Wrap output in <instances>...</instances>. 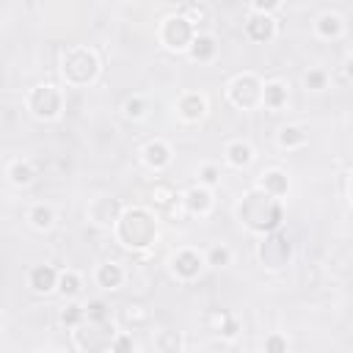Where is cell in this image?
<instances>
[{"label": "cell", "mask_w": 353, "mask_h": 353, "mask_svg": "<svg viewBox=\"0 0 353 353\" xmlns=\"http://www.w3.org/2000/svg\"><path fill=\"white\" fill-rule=\"evenodd\" d=\"M237 215L240 221L251 229V232H273V229H281V221H284V210H281V199L265 193L262 188H254L248 190L240 204H237Z\"/></svg>", "instance_id": "1"}, {"label": "cell", "mask_w": 353, "mask_h": 353, "mask_svg": "<svg viewBox=\"0 0 353 353\" xmlns=\"http://www.w3.org/2000/svg\"><path fill=\"white\" fill-rule=\"evenodd\" d=\"M116 237L130 251H143L157 240V221L146 207H127L116 218Z\"/></svg>", "instance_id": "2"}, {"label": "cell", "mask_w": 353, "mask_h": 353, "mask_svg": "<svg viewBox=\"0 0 353 353\" xmlns=\"http://www.w3.org/2000/svg\"><path fill=\"white\" fill-rule=\"evenodd\" d=\"M61 74L69 85H88L99 74V61L88 47H69L61 58Z\"/></svg>", "instance_id": "3"}, {"label": "cell", "mask_w": 353, "mask_h": 353, "mask_svg": "<svg viewBox=\"0 0 353 353\" xmlns=\"http://www.w3.org/2000/svg\"><path fill=\"white\" fill-rule=\"evenodd\" d=\"M256 256H259V262H262L265 268L279 270V268H284V265L292 259V243H290V237H287L284 232H279V229L265 232V237H262V243H259V248H256Z\"/></svg>", "instance_id": "4"}, {"label": "cell", "mask_w": 353, "mask_h": 353, "mask_svg": "<svg viewBox=\"0 0 353 353\" xmlns=\"http://www.w3.org/2000/svg\"><path fill=\"white\" fill-rule=\"evenodd\" d=\"M226 94L234 108H243V110L259 108L262 105V80L251 72H243V74L232 77V83L226 85Z\"/></svg>", "instance_id": "5"}, {"label": "cell", "mask_w": 353, "mask_h": 353, "mask_svg": "<svg viewBox=\"0 0 353 353\" xmlns=\"http://www.w3.org/2000/svg\"><path fill=\"white\" fill-rule=\"evenodd\" d=\"M61 105H63V97L52 83H41L28 94V110L36 119H44V121L55 119L61 113Z\"/></svg>", "instance_id": "6"}, {"label": "cell", "mask_w": 353, "mask_h": 353, "mask_svg": "<svg viewBox=\"0 0 353 353\" xmlns=\"http://www.w3.org/2000/svg\"><path fill=\"white\" fill-rule=\"evenodd\" d=\"M193 36H196V28H193L182 14H171V17H165L163 25H160V41H163L168 50H174V52L188 50L190 41H193Z\"/></svg>", "instance_id": "7"}, {"label": "cell", "mask_w": 353, "mask_h": 353, "mask_svg": "<svg viewBox=\"0 0 353 353\" xmlns=\"http://www.w3.org/2000/svg\"><path fill=\"white\" fill-rule=\"evenodd\" d=\"M201 268H204V256L193 248H182L171 256V273L182 281H193L201 273Z\"/></svg>", "instance_id": "8"}, {"label": "cell", "mask_w": 353, "mask_h": 353, "mask_svg": "<svg viewBox=\"0 0 353 353\" xmlns=\"http://www.w3.org/2000/svg\"><path fill=\"white\" fill-rule=\"evenodd\" d=\"M182 207L190 215H207L212 210V193H210V188L201 185V182L193 185V188H188L185 196H182Z\"/></svg>", "instance_id": "9"}, {"label": "cell", "mask_w": 353, "mask_h": 353, "mask_svg": "<svg viewBox=\"0 0 353 353\" xmlns=\"http://www.w3.org/2000/svg\"><path fill=\"white\" fill-rule=\"evenodd\" d=\"M245 33H248V39H251V41L265 44V41H270V39L276 36V22H273V17H270V14L254 11V14L245 19Z\"/></svg>", "instance_id": "10"}, {"label": "cell", "mask_w": 353, "mask_h": 353, "mask_svg": "<svg viewBox=\"0 0 353 353\" xmlns=\"http://www.w3.org/2000/svg\"><path fill=\"white\" fill-rule=\"evenodd\" d=\"M119 215H121V204L116 199H108V196L94 199L91 207H88V218L94 223H99V226H113Z\"/></svg>", "instance_id": "11"}, {"label": "cell", "mask_w": 353, "mask_h": 353, "mask_svg": "<svg viewBox=\"0 0 353 353\" xmlns=\"http://www.w3.org/2000/svg\"><path fill=\"white\" fill-rule=\"evenodd\" d=\"M176 113H179L182 121H190V124L193 121H201L204 113H207V99L201 94H196V91L182 94L179 102H176Z\"/></svg>", "instance_id": "12"}, {"label": "cell", "mask_w": 353, "mask_h": 353, "mask_svg": "<svg viewBox=\"0 0 353 353\" xmlns=\"http://www.w3.org/2000/svg\"><path fill=\"white\" fill-rule=\"evenodd\" d=\"M28 284H30L33 292L47 295V292H52L55 284H58V270H55L52 265H36V268L30 270V276H28Z\"/></svg>", "instance_id": "13"}, {"label": "cell", "mask_w": 353, "mask_h": 353, "mask_svg": "<svg viewBox=\"0 0 353 353\" xmlns=\"http://www.w3.org/2000/svg\"><path fill=\"white\" fill-rule=\"evenodd\" d=\"M141 157H143V163H146L149 168L160 171V168H165V165L171 163V146H168L165 141H149V143L141 149Z\"/></svg>", "instance_id": "14"}, {"label": "cell", "mask_w": 353, "mask_h": 353, "mask_svg": "<svg viewBox=\"0 0 353 353\" xmlns=\"http://www.w3.org/2000/svg\"><path fill=\"white\" fill-rule=\"evenodd\" d=\"M215 52H218V44H215V36H210V33H196L188 47V55L193 61H210V58H215Z\"/></svg>", "instance_id": "15"}, {"label": "cell", "mask_w": 353, "mask_h": 353, "mask_svg": "<svg viewBox=\"0 0 353 353\" xmlns=\"http://www.w3.org/2000/svg\"><path fill=\"white\" fill-rule=\"evenodd\" d=\"M259 188H262L265 193H270V196L281 199V196H287V190H290V179H287V174H284V171L270 168V171H265V174H262Z\"/></svg>", "instance_id": "16"}, {"label": "cell", "mask_w": 353, "mask_h": 353, "mask_svg": "<svg viewBox=\"0 0 353 353\" xmlns=\"http://www.w3.org/2000/svg\"><path fill=\"white\" fill-rule=\"evenodd\" d=\"M287 85L281 80H270V83H262V105L270 108V110H279L287 105Z\"/></svg>", "instance_id": "17"}, {"label": "cell", "mask_w": 353, "mask_h": 353, "mask_svg": "<svg viewBox=\"0 0 353 353\" xmlns=\"http://www.w3.org/2000/svg\"><path fill=\"white\" fill-rule=\"evenodd\" d=\"M124 281V268L119 262H105L97 268V284L102 290H119Z\"/></svg>", "instance_id": "18"}, {"label": "cell", "mask_w": 353, "mask_h": 353, "mask_svg": "<svg viewBox=\"0 0 353 353\" xmlns=\"http://www.w3.org/2000/svg\"><path fill=\"white\" fill-rule=\"evenodd\" d=\"M251 160H254V146H251V143H245V141H232V143L226 146V163H229V165L245 168V165H251Z\"/></svg>", "instance_id": "19"}, {"label": "cell", "mask_w": 353, "mask_h": 353, "mask_svg": "<svg viewBox=\"0 0 353 353\" xmlns=\"http://www.w3.org/2000/svg\"><path fill=\"white\" fill-rule=\"evenodd\" d=\"M306 138L309 135H306V130L301 124H284L279 130V135H276V141H279L281 149H301L306 143Z\"/></svg>", "instance_id": "20"}, {"label": "cell", "mask_w": 353, "mask_h": 353, "mask_svg": "<svg viewBox=\"0 0 353 353\" xmlns=\"http://www.w3.org/2000/svg\"><path fill=\"white\" fill-rule=\"evenodd\" d=\"M342 28H345V25H342V17H339V14H331V11L323 14V17L317 19V25H314V30H317L320 39H336V36L342 33Z\"/></svg>", "instance_id": "21"}, {"label": "cell", "mask_w": 353, "mask_h": 353, "mask_svg": "<svg viewBox=\"0 0 353 353\" xmlns=\"http://www.w3.org/2000/svg\"><path fill=\"white\" fill-rule=\"evenodd\" d=\"M33 176H36V171H33V165H30L28 160H14V163L8 165V179H11L14 185H19V188L30 185Z\"/></svg>", "instance_id": "22"}, {"label": "cell", "mask_w": 353, "mask_h": 353, "mask_svg": "<svg viewBox=\"0 0 353 353\" xmlns=\"http://www.w3.org/2000/svg\"><path fill=\"white\" fill-rule=\"evenodd\" d=\"M80 287H83V279H80L74 270H63V273H58V284H55V290H58L63 298H74V295L80 292Z\"/></svg>", "instance_id": "23"}, {"label": "cell", "mask_w": 353, "mask_h": 353, "mask_svg": "<svg viewBox=\"0 0 353 353\" xmlns=\"http://www.w3.org/2000/svg\"><path fill=\"white\" fill-rule=\"evenodd\" d=\"M28 221L36 226V229H50L52 221H55V210L50 204H33L30 212H28Z\"/></svg>", "instance_id": "24"}, {"label": "cell", "mask_w": 353, "mask_h": 353, "mask_svg": "<svg viewBox=\"0 0 353 353\" xmlns=\"http://www.w3.org/2000/svg\"><path fill=\"white\" fill-rule=\"evenodd\" d=\"M152 342H154V347L163 350V353H176V350H182V339H179L176 331H157V334L152 336Z\"/></svg>", "instance_id": "25"}, {"label": "cell", "mask_w": 353, "mask_h": 353, "mask_svg": "<svg viewBox=\"0 0 353 353\" xmlns=\"http://www.w3.org/2000/svg\"><path fill=\"white\" fill-rule=\"evenodd\" d=\"M83 312H85V320L88 323H108L110 320V306L105 303V301H88L85 306H83Z\"/></svg>", "instance_id": "26"}, {"label": "cell", "mask_w": 353, "mask_h": 353, "mask_svg": "<svg viewBox=\"0 0 353 353\" xmlns=\"http://www.w3.org/2000/svg\"><path fill=\"white\" fill-rule=\"evenodd\" d=\"M232 262V248L229 245H212L210 251H207V256H204V265H210V268H226Z\"/></svg>", "instance_id": "27"}, {"label": "cell", "mask_w": 353, "mask_h": 353, "mask_svg": "<svg viewBox=\"0 0 353 353\" xmlns=\"http://www.w3.org/2000/svg\"><path fill=\"white\" fill-rule=\"evenodd\" d=\"M121 317H124V323H127V325H132V328H138V325H146V323H149V312H146L141 303H130V306H124Z\"/></svg>", "instance_id": "28"}, {"label": "cell", "mask_w": 353, "mask_h": 353, "mask_svg": "<svg viewBox=\"0 0 353 353\" xmlns=\"http://www.w3.org/2000/svg\"><path fill=\"white\" fill-rule=\"evenodd\" d=\"M176 196H179V193H176L171 185H154V188H152V204H154L157 210H165Z\"/></svg>", "instance_id": "29"}, {"label": "cell", "mask_w": 353, "mask_h": 353, "mask_svg": "<svg viewBox=\"0 0 353 353\" xmlns=\"http://www.w3.org/2000/svg\"><path fill=\"white\" fill-rule=\"evenodd\" d=\"M83 320H85V312L80 303H66V309L61 312V323L66 328H77V325H83Z\"/></svg>", "instance_id": "30"}, {"label": "cell", "mask_w": 353, "mask_h": 353, "mask_svg": "<svg viewBox=\"0 0 353 353\" xmlns=\"http://www.w3.org/2000/svg\"><path fill=\"white\" fill-rule=\"evenodd\" d=\"M182 17H185L193 28H199V25H204V22L210 19V11H207V6H196V3H193V6H188V8H185V14H182Z\"/></svg>", "instance_id": "31"}, {"label": "cell", "mask_w": 353, "mask_h": 353, "mask_svg": "<svg viewBox=\"0 0 353 353\" xmlns=\"http://www.w3.org/2000/svg\"><path fill=\"white\" fill-rule=\"evenodd\" d=\"M325 83H328V74H325L323 69H309V72L303 74V85L312 88V91H323Z\"/></svg>", "instance_id": "32"}, {"label": "cell", "mask_w": 353, "mask_h": 353, "mask_svg": "<svg viewBox=\"0 0 353 353\" xmlns=\"http://www.w3.org/2000/svg\"><path fill=\"white\" fill-rule=\"evenodd\" d=\"M199 182L207 185V188L218 185V182H221V168H218L215 163H204V165L199 168Z\"/></svg>", "instance_id": "33"}, {"label": "cell", "mask_w": 353, "mask_h": 353, "mask_svg": "<svg viewBox=\"0 0 353 353\" xmlns=\"http://www.w3.org/2000/svg\"><path fill=\"white\" fill-rule=\"evenodd\" d=\"M146 113V102L141 99V97H130L127 102H124V116L127 119H141Z\"/></svg>", "instance_id": "34"}, {"label": "cell", "mask_w": 353, "mask_h": 353, "mask_svg": "<svg viewBox=\"0 0 353 353\" xmlns=\"http://www.w3.org/2000/svg\"><path fill=\"white\" fill-rule=\"evenodd\" d=\"M108 350H135V339L132 336H127V334H113V339H110V345H108Z\"/></svg>", "instance_id": "35"}, {"label": "cell", "mask_w": 353, "mask_h": 353, "mask_svg": "<svg viewBox=\"0 0 353 353\" xmlns=\"http://www.w3.org/2000/svg\"><path fill=\"white\" fill-rule=\"evenodd\" d=\"M265 350H268V353H284V350H287V339L279 336V334H270V336L265 339Z\"/></svg>", "instance_id": "36"}, {"label": "cell", "mask_w": 353, "mask_h": 353, "mask_svg": "<svg viewBox=\"0 0 353 353\" xmlns=\"http://www.w3.org/2000/svg\"><path fill=\"white\" fill-rule=\"evenodd\" d=\"M237 331H240V325H237V320H234L232 314H226V320L221 323V328H218L215 334H221V336H229V339H232V336H237Z\"/></svg>", "instance_id": "37"}, {"label": "cell", "mask_w": 353, "mask_h": 353, "mask_svg": "<svg viewBox=\"0 0 353 353\" xmlns=\"http://www.w3.org/2000/svg\"><path fill=\"white\" fill-rule=\"evenodd\" d=\"M279 3H281V0H251L254 11H262V14H270V11H276V8H279Z\"/></svg>", "instance_id": "38"}, {"label": "cell", "mask_w": 353, "mask_h": 353, "mask_svg": "<svg viewBox=\"0 0 353 353\" xmlns=\"http://www.w3.org/2000/svg\"><path fill=\"white\" fill-rule=\"evenodd\" d=\"M0 331H3V314H0Z\"/></svg>", "instance_id": "39"}]
</instances>
